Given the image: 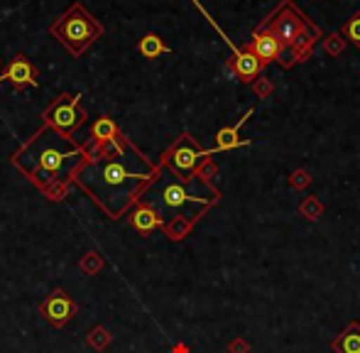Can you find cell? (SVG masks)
Listing matches in <instances>:
<instances>
[{
    "label": "cell",
    "instance_id": "cell-2",
    "mask_svg": "<svg viewBox=\"0 0 360 353\" xmlns=\"http://www.w3.org/2000/svg\"><path fill=\"white\" fill-rule=\"evenodd\" d=\"M81 158L84 150L76 148L72 138H64L57 130H44L15 155V162L39 186H52L62 174H72Z\"/></svg>",
    "mask_w": 360,
    "mask_h": 353
},
{
    "label": "cell",
    "instance_id": "cell-12",
    "mask_svg": "<svg viewBox=\"0 0 360 353\" xmlns=\"http://www.w3.org/2000/svg\"><path fill=\"white\" fill-rule=\"evenodd\" d=\"M252 115V110H248L236 125H228V128H221L216 135V150L211 153H226V150H236L238 145H248V140H240V128L245 125V120Z\"/></svg>",
    "mask_w": 360,
    "mask_h": 353
},
{
    "label": "cell",
    "instance_id": "cell-13",
    "mask_svg": "<svg viewBox=\"0 0 360 353\" xmlns=\"http://www.w3.org/2000/svg\"><path fill=\"white\" fill-rule=\"evenodd\" d=\"M233 74H236L240 82H250V79H255L257 74L262 72V62L255 57L252 52H248V49H243L240 54H236V59H233Z\"/></svg>",
    "mask_w": 360,
    "mask_h": 353
},
{
    "label": "cell",
    "instance_id": "cell-4",
    "mask_svg": "<svg viewBox=\"0 0 360 353\" xmlns=\"http://www.w3.org/2000/svg\"><path fill=\"white\" fill-rule=\"evenodd\" d=\"M52 34L74 54H84L96 39L103 34V25L89 13L81 3H74L57 23L52 25Z\"/></svg>",
    "mask_w": 360,
    "mask_h": 353
},
{
    "label": "cell",
    "instance_id": "cell-1",
    "mask_svg": "<svg viewBox=\"0 0 360 353\" xmlns=\"http://www.w3.org/2000/svg\"><path fill=\"white\" fill-rule=\"evenodd\" d=\"M152 174H135L118 160L91 158L89 165L76 174V184L84 186L101 206L110 214V219H118L130 201L138 196L140 186Z\"/></svg>",
    "mask_w": 360,
    "mask_h": 353
},
{
    "label": "cell",
    "instance_id": "cell-3",
    "mask_svg": "<svg viewBox=\"0 0 360 353\" xmlns=\"http://www.w3.org/2000/svg\"><path fill=\"white\" fill-rule=\"evenodd\" d=\"M262 30L272 34L277 42L282 44V64L285 67H292L294 62H304L311 52L314 42L321 39V30L292 3V0H285L270 18L262 23Z\"/></svg>",
    "mask_w": 360,
    "mask_h": 353
},
{
    "label": "cell",
    "instance_id": "cell-11",
    "mask_svg": "<svg viewBox=\"0 0 360 353\" xmlns=\"http://www.w3.org/2000/svg\"><path fill=\"white\" fill-rule=\"evenodd\" d=\"M91 138L96 140V145H98V148H103V153L108 148H113V150H118V153H123L118 125H115L113 120L108 118V115H103V118L96 120L94 128H91Z\"/></svg>",
    "mask_w": 360,
    "mask_h": 353
},
{
    "label": "cell",
    "instance_id": "cell-16",
    "mask_svg": "<svg viewBox=\"0 0 360 353\" xmlns=\"http://www.w3.org/2000/svg\"><path fill=\"white\" fill-rule=\"evenodd\" d=\"M336 349L341 353H360V326L343 331V336L336 341Z\"/></svg>",
    "mask_w": 360,
    "mask_h": 353
},
{
    "label": "cell",
    "instance_id": "cell-15",
    "mask_svg": "<svg viewBox=\"0 0 360 353\" xmlns=\"http://www.w3.org/2000/svg\"><path fill=\"white\" fill-rule=\"evenodd\" d=\"M138 49H140V54H143V57H147V59H155V57H160V54L169 52V47H167V44L162 42L160 34H155V32L145 34V37L138 42Z\"/></svg>",
    "mask_w": 360,
    "mask_h": 353
},
{
    "label": "cell",
    "instance_id": "cell-10",
    "mask_svg": "<svg viewBox=\"0 0 360 353\" xmlns=\"http://www.w3.org/2000/svg\"><path fill=\"white\" fill-rule=\"evenodd\" d=\"M3 79H8L15 86H25V84H27V86H37V69L27 62V57L18 54V57L8 64V69L3 72L0 82H3Z\"/></svg>",
    "mask_w": 360,
    "mask_h": 353
},
{
    "label": "cell",
    "instance_id": "cell-5",
    "mask_svg": "<svg viewBox=\"0 0 360 353\" xmlns=\"http://www.w3.org/2000/svg\"><path fill=\"white\" fill-rule=\"evenodd\" d=\"M79 101H81V94H76L74 98H69V101H64V96H62V98H59L57 103L47 110V115H44V125L52 128V130H57V133L64 135V138H69V135H72L86 118V115L76 108Z\"/></svg>",
    "mask_w": 360,
    "mask_h": 353
},
{
    "label": "cell",
    "instance_id": "cell-6",
    "mask_svg": "<svg viewBox=\"0 0 360 353\" xmlns=\"http://www.w3.org/2000/svg\"><path fill=\"white\" fill-rule=\"evenodd\" d=\"M196 179H191L189 184H179V181H172V184L162 186L160 191V204L169 211H176V209H184L186 204H201V206H209L211 201L216 199L218 194H201V191L194 189Z\"/></svg>",
    "mask_w": 360,
    "mask_h": 353
},
{
    "label": "cell",
    "instance_id": "cell-17",
    "mask_svg": "<svg viewBox=\"0 0 360 353\" xmlns=\"http://www.w3.org/2000/svg\"><path fill=\"white\" fill-rule=\"evenodd\" d=\"M343 34H346L356 47H360V15H353V18L348 20V25L343 27Z\"/></svg>",
    "mask_w": 360,
    "mask_h": 353
},
{
    "label": "cell",
    "instance_id": "cell-14",
    "mask_svg": "<svg viewBox=\"0 0 360 353\" xmlns=\"http://www.w3.org/2000/svg\"><path fill=\"white\" fill-rule=\"evenodd\" d=\"M165 224L160 216V211H155L152 206H138V209L133 211V229L140 231V233H150V231L160 229V226Z\"/></svg>",
    "mask_w": 360,
    "mask_h": 353
},
{
    "label": "cell",
    "instance_id": "cell-8",
    "mask_svg": "<svg viewBox=\"0 0 360 353\" xmlns=\"http://www.w3.org/2000/svg\"><path fill=\"white\" fill-rule=\"evenodd\" d=\"M42 312H44V316H47V319L52 321L54 326H64V324H69V321L74 319L76 304L72 302V297H69L67 292L57 290V292H52V295L47 297Z\"/></svg>",
    "mask_w": 360,
    "mask_h": 353
},
{
    "label": "cell",
    "instance_id": "cell-7",
    "mask_svg": "<svg viewBox=\"0 0 360 353\" xmlns=\"http://www.w3.org/2000/svg\"><path fill=\"white\" fill-rule=\"evenodd\" d=\"M209 155H214V153H211V150H199L189 135H181V140L169 153V165L176 174H191L196 169V165H199V160L209 158Z\"/></svg>",
    "mask_w": 360,
    "mask_h": 353
},
{
    "label": "cell",
    "instance_id": "cell-9",
    "mask_svg": "<svg viewBox=\"0 0 360 353\" xmlns=\"http://www.w3.org/2000/svg\"><path fill=\"white\" fill-rule=\"evenodd\" d=\"M245 49L260 59L262 67H265V64H270L272 59H282V57H285V52H282V44L277 42V39L272 37L267 30H262V27L252 32V39L248 42Z\"/></svg>",
    "mask_w": 360,
    "mask_h": 353
}]
</instances>
